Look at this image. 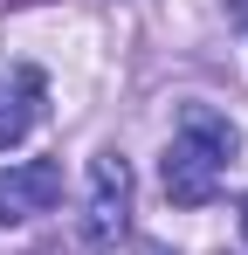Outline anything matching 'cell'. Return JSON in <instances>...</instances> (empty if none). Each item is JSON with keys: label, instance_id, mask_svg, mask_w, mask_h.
Returning a JSON list of instances; mask_svg holds the SVG:
<instances>
[{"label": "cell", "instance_id": "5b68a950", "mask_svg": "<svg viewBox=\"0 0 248 255\" xmlns=\"http://www.w3.org/2000/svg\"><path fill=\"white\" fill-rule=\"evenodd\" d=\"M235 228H242V249H248V193H242V214H235Z\"/></svg>", "mask_w": 248, "mask_h": 255}, {"label": "cell", "instance_id": "3957f363", "mask_svg": "<svg viewBox=\"0 0 248 255\" xmlns=\"http://www.w3.org/2000/svg\"><path fill=\"white\" fill-rule=\"evenodd\" d=\"M62 200V166L55 159H21L0 172V228H21L35 214H55Z\"/></svg>", "mask_w": 248, "mask_h": 255}, {"label": "cell", "instance_id": "277c9868", "mask_svg": "<svg viewBox=\"0 0 248 255\" xmlns=\"http://www.w3.org/2000/svg\"><path fill=\"white\" fill-rule=\"evenodd\" d=\"M41 118V76L35 69H7L0 76V152H14Z\"/></svg>", "mask_w": 248, "mask_h": 255}, {"label": "cell", "instance_id": "6da1fadb", "mask_svg": "<svg viewBox=\"0 0 248 255\" xmlns=\"http://www.w3.org/2000/svg\"><path fill=\"white\" fill-rule=\"evenodd\" d=\"M235 152H242L235 118H221L214 104H186L172 145H165V166H159L165 200H172V207H207V200L221 193L228 166H235Z\"/></svg>", "mask_w": 248, "mask_h": 255}, {"label": "cell", "instance_id": "7a4b0ae2", "mask_svg": "<svg viewBox=\"0 0 248 255\" xmlns=\"http://www.w3.org/2000/svg\"><path fill=\"white\" fill-rule=\"evenodd\" d=\"M124 228H131V166H124V152H97L90 159V193H83V242L111 249Z\"/></svg>", "mask_w": 248, "mask_h": 255}]
</instances>
